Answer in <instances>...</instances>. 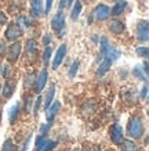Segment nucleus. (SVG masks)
Returning a JSON list of instances; mask_svg holds the SVG:
<instances>
[{
  "instance_id": "1",
  "label": "nucleus",
  "mask_w": 149,
  "mask_h": 151,
  "mask_svg": "<svg viewBox=\"0 0 149 151\" xmlns=\"http://www.w3.org/2000/svg\"><path fill=\"white\" fill-rule=\"evenodd\" d=\"M127 132L133 139H140L144 133V122L142 119L138 116H133L128 121V126H127Z\"/></svg>"
},
{
  "instance_id": "2",
  "label": "nucleus",
  "mask_w": 149,
  "mask_h": 151,
  "mask_svg": "<svg viewBox=\"0 0 149 151\" xmlns=\"http://www.w3.org/2000/svg\"><path fill=\"white\" fill-rule=\"evenodd\" d=\"M51 27L54 31L58 32V37L63 36V32H65V17L62 15V13L59 11L54 15V18L51 19Z\"/></svg>"
},
{
  "instance_id": "3",
  "label": "nucleus",
  "mask_w": 149,
  "mask_h": 151,
  "mask_svg": "<svg viewBox=\"0 0 149 151\" xmlns=\"http://www.w3.org/2000/svg\"><path fill=\"white\" fill-rule=\"evenodd\" d=\"M55 146H57V142L47 139L44 134L36 139V151H51L53 148H55Z\"/></svg>"
},
{
  "instance_id": "4",
  "label": "nucleus",
  "mask_w": 149,
  "mask_h": 151,
  "mask_svg": "<svg viewBox=\"0 0 149 151\" xmlns=\"http://www.w3.org/2000/svg\"><path fill=\"white\" fill-rule=\"evenodd\" d=\"M111 139L115 144H120V143L124 140V134H123V129L120 125L115 124L111 128Z\"/></svg>"
},
{
  "instance_id": "5",
  "label": "nucleus",
  "mask_w": 149,
  "mask_h": 151,
  "mask_svg": "<svg viewBox=\"0 0 149 151\" xmlns=\"http://www.w3.org/2000/svg\"><path fill=\"white\" fill-rule=\"evenodd\" d=\"M22 35V28L17 25V24H11L9 28H7V31H6V37L9 39V40H15V39H18L19 36Z\"/></svg>"
},
{
  "instance_id": "6",
  "label": "nucleus",
  "mask_w": 149,
  "mask_h": 151,
  "mask_svg": "<svg viewBox=\"0 0 149 151\" xmlns=\"http://www.w3.org/2000/svg\"><path fill=\"white\" fill-rule=\"evenodd\" d=\"M137 39L140 42H146L149 39V27L146 21L140 22V25L137 28Z\"/></svg>"
},
{
  "instance_id": "7",
  "label": "nucleus",
  "mask_w": 149,
  "mask_h": 151,
  "mask_svg": "<svg viewBox=\"0 0 149 151\" xmlns=\"http://www.w3.org/2000/svg\"><path fill=\"white\" fill-rule=\"evenodd\" d=\"M59 108H61V104H59V101H54V103H51V104L46 108V118H47V121L48 122H51V121H54V118L57 116V114H58Z\"/></svg>"
},
{
  "instance_id": "8",
  "label": "nucleus",
  "mask_w": 149,
  "mask_h": 151,
  "mask_svg": "<svg viewBox=\"0 0 149 151\" xmlns=\"http://www.w3.org/2000/svg\"><path fill=\"white\" fill-rule=\"evenodd\" d=\"M65 54H66V45H61V46L58 47L57 53H55V55H54V61H53V68L57 69L59 65H61V63L63 61V57H65Z\"/></svg>"
},
{
  "instance_id": "9",
  "label": "nucleus",
  "mask_w": 149,
  "mask_h": 151,
  "mask_svg": "<svg viewBox=\"0 0 149 151\" xmlns=\"http://www.w3.org/2000/svg\"><path fill=\"white\" fill-rule=\"evenodd\" d=\"M109 7L105 4H98V7L94 10V17L98 21H104V19H106L109 17Z\"/></svg>"
},
{
  "instance_id": "10",
  "label": "nucleus",
  "mask_w": 149,
  "mask_h": 151,
  "mask_svg": "<svg viewBox=\"0 0 149 151\" xmlns=\"http://www.w3.org/2000/svg\"><path fill=\"white\" fill-rule=\"evenodd\" d=\"M19 54H21V43H14V45H11L9 49V61H17L19 57Z\"/></svg>"
},
{
  "instance_id": "11",
  "label": "nucleus",
  "mask_w": 149,
  "mask_h": 151,
  "mask_svg": "<svg viewBox=\"0 0 149 151\" xmlns=\"http://www.w3.org/2000/svg\"><path fill=\"white\" fill-rule=\"evenodd\" d=\"M31 11L33 17H40L43 14V3H41V0H31Z\"/></svg>"
},
{
  "instance_id": "12",
  "label": "nucleus",
  "mask_w": 149,
  "mask_h": 151,
  "mask_svg": "<svg viewBox=\"0 0 149 151\" xmlns=\"http://www.w3.org/2000/svg\"><path fill=\"white\" fill-rule=\"evenodd\" d=\"M47 78H48V73L46 69H43L40 72V76L37 79V83H36V92L37 93H41V90L44 89L46 83H47Z\"/></svg>"
},
{
  "instance_id": "13",
  "label": "nucleus",
  "mask_w": 149,
  "mask_h": 151,
  "mask_svg": "<svg viewBox=\"0 0 149 151\" xmlns=\"http://www.w3.org/2000/svg\"><path fill=\"white\" fill-rule=\"evenodd\" d=\"M111 65H112V61H111L109 58H106V57H105L104 61H102V63H101V65H99L98 71H97V76H104L105 73H106V72L109 71Z\"/></svg>"
},
{
  "instance_id": "14",
  "label": "nucleus",
  "mask_w": 149,
  "mask_h": 151,
  "mask_svg": "<svg viewBox=\"0 0 149 151\" xmlns=\"http://www.w3.org/2000/svg\"><path fill=\"white\" fill-rule=\"evenodd\" d=\"M19 115V103H15V104L11 107L9 110V121L10 124H14L15 121H17V118H18Z\"/></svg>"
},
{
  "instance_id": "15",
  "label": "nucleus",
  "mask_w": 149,
  "mask_h": 151,
  "mask_svg": "<svg viewBox=\"0 0 149 151\" xmlns=\"http://www.w3.org/2000/svg\"><path fill=\"white\" fill-rule=\"evenodd\" d=\"M109 31L112 33L119 35V33H122L123 31H124V25H123V22H120V21H112V22L109 24Z\"/></svg>"
},
{
  "instance_id": "16",
  "label": "nucleus",
  "mask_w": 149,
  "mask_h": 151,
  "mask_svg": "<svg viewBox=\"0 0 149 151\" xmlns=\"http://www.w3.org/2000/svg\"><path fill=\"white\" fill-rule=\"evenodd\" d=\"M126 6H127V1L126 0H120V1H118L116 4H115V7L112 9V15H119V14H122L123 13V10L126 9Z\"/></svg>"
},
{
  "instance_id": "17",
  "label": "nucleus",
  "mask_w": 149,
  "mask_h": 151,
  "mask_svg": "<svg viewBox=\"0 0 149 151\" xmlns=\"http://www.w3.org/2000/svg\"><path fill=\"white\" fill-rule=\"evenodd\" d=\"M54 96H55V86L53 85V86H50L48 92H47V96H46V101H44V108H47L51 103H53V100H54Z\"/></svg>"
},
{
  "instance_id": "18",
  "label": "nucleus",
  "mask_w": 149,
  "mask_h": 151,
  "mask_svg": "<svg viewBox=\"0 0 149 151\" xmlns=\"http://www.w3.org/2000/svg\"><path fill=\"white\" fill-rule=\"evenodd\" d=\"M80 13H81V1H80V0H76V3H75L73 10H72V15H71L73 21H76V19L79 18Z\"/></svg>"
},
{
  "instance_id": "19",
  "label": "nucleus",
  "mask_w": 149,
  "mask_h": 151,
  "mask_svg": "<svg viewBox=\"0 0 149 151\" xmlns=\"http://www.w3.org/2000/svg\"><path fill=\"white\" fill-rule=\"evenodd\" d=\"M122 55V53L119 50H116V49H113V47H109V50H108V53H106V58H109L111 61H116V60L119 58Z\"/></svg>"
},
{
  "instance_id": "20",
  "label": "nucleus",
  "mask_w": 149,
  "mask_h": 151,
  "mask_svg": "<svg viewBox=\"0 0 149 151\" xmlns=\"http://www.w3.org/2000/svg\"><path fill=\"white\" fill-rule=\"evenodd\" d=\"M122 150L123 151H137V144L134 142H131V140H123L122 142Z\"/></svg>"
},
{
  "instance_id": "21",
  "label": "nucleus",
  "mask_w": 149,
  "mask_h": 151,
  "mask_svg": "<svg viewBox=\"0 0 149 151\" xmlns=\"http://www.w3.org/2000/svg\"><path fill=\"white\" fill-rule=\"evenodd\" d=\"M133 75H134V76H137V78L138 79H141V81H145V82H146V81H148V75H145V73H142V68H141L140 65H137L135 68L133 69Z\"/></svg>"
},
{
  "instance_id": "22",
  "label": "nucleus",
  "mask_w": 149,
  "mask_h": 151,
  "mask_svg": "<svg viewBox=\"0 0 149 151\" xmlns=\"http://www.w3.org/2000/svg\"><path fill=\"white\" fill-rule=\"evenodd\" d=\"M13 92H14V86L7 82L4 86H3V96H4L6 99H10V97L13 96Z\"/></svg>"
},
{
  "instance_id": "23",
  "label": "nucleus",
  "mask_w": 149,
  "mask_h": 151,
  "mask_svg": "<svg viewBox=\"0 0 149 151\" xmlns=\"http://www.w3.org/2000/svg\"><path fill=\"white\" fill-rule=\"evenodd\" d=\"M109 42L106 37H101V55H106V53H108L109 50Z\"/></svg>"
},
{
  "instance_id": "24",
  "label": "nucleus",
  "mask_w": 149,
  "mask_h": 151,
  "mask_svg": "<svg viewBox=\"0 0 149 151\" xmlns=\"http://www.w3.org/2000/svg\"><path fill=\"white\" fill-rule=\"evenodd\" d=\"M77 71H79V61H73L71 65V69H69V78H75Z\"/></svg>"
},
{
  "instance_id": "25",
  "label": "nucleus",
  "mask_w": 149,
  "mask_h": 151,
  "mask_svg": "<svg viewBox=\"0 0 149 151\" xmlns=\"http://www.w3.org/2000/svg\"><path fill=\"white\" fill-rule=\"evenodd\" d=\"M137 54L140 55V57H144V58H146V57L149 55V49L146 46L138 47V49H137Z\"/></svg>"
},
{
  "instance_id": "26",
  "label": "nucleus",
  "mask_w": 149,
  "mask_h": 151,
  "mask_svg": "<svg viewBox=\"0 0 149 151\" xmlns=\"http://www.w3.org/2000/svg\"><path fill=\"white\" fill-rule=\"evenodd\" d=\"M26 50H28V53H31L32 50L36 51V42L32 40V39L26 40Z\"/></svg>"
},
{
  "instance_id": "27",
  "label": "nucleus",
  "mask_w": 149,
  "mask_h": 151,
  "mask_svg": "<svg viewBox=\"0 0 149 151\" xmlns=\"http://www.w3.org/2000/svg\"><path fill=\"white\" fill-rule=\"evenodd\" d=\"M50 57H51V47L47 46V47H46V50H44V54H43V60H44L46 64H48Z\"/></svg>"
},
{
  "instance_id": "28",
  "label": "nucleus",
  "mask_w": 149,
  "mask_h": 151,
  "mask_svg": "<svg viewBox=\"0 0 149 151\" xmlns=\"http://www.w3.org/2000/svg\"><path fill=\"white\" fill-rule=\"evenodd\" d=\"M13 142H11V140H6L4 142V144H3V148H1V151H11L13 150Z\"/></svg>"
},
{
  "instance_id": "29",
  "label": "nucleus",
  "mask_w": 149,
  "mask_h": 151,
  "mask_svg": "<svg viewBox=\"0 0 149 151\" xmlns=\"http://www.w3.org/2000/svg\"><path fill=\"white\" fill-rule=\"evenodd\" d=\"M50 128H51V124H50V122H48V124H43L40 126V133L46 136V134H47V132L50 130Z\"/></svg>"
},
{
  "instance_id": "30",
  "label": "nucleus",
  "mask_w": 149,
  "mask_h": 151,
  "mask_svg": "<svg viewBox=\"0 0 149 151\" xmlns=\"http://www.w3.org/2000/svg\"><path fill=\"white\" fill-rule=\"evenodd\" d=\"M10 72H11L10 65H3V67H1V73H3V76H4V78H9Z\"/></svg>"
},
{
  "instance_id": "31",
  "label": "nucleus",
  "mask_w": 149,
  "mask_h": 151,
  "mask_svg": "<svg viewBox=\"0 0 149 151\" xmlns=\"http://www.w3.org/2000/svg\"><path fill=\"white\" fill-rule=\"evenodd\" d=\"M41 104V97H37L36 103H35V108H33V114L37 115V112H39V107H40Z\"/></svg>"
},
{
  "instance_id": "32",
  "label": "nucleus",
  "mask_w": 149,
  "mask_h": 151,
  "mask_svg": "<svg viewBox=\"0 0 149 151\" xmlns=\"http://www.w3.org/2000/svg\"><path fill=\"white\" fill-rule=\"evenodd\" d=\"M51 6H53V0H46V10L44 14H48L50 10H51Z\"/></svg>"
},
{
  "instance_id": "33",
  "label": "nucleus",
  "mask_w": 149,
  "mask_h": 151,
  "mask_svg": "<svg viewBox=\"0 0 149 151\" xmlns=\"http://www.w3.org/2000/svg\"><path fill=\"white\" fill-rule=\"evenodd\" d=\"M32 103H33V101H32L31 97H26V108H25V111H26V112H31V110H32Z\"/></svg>"
},
{
  "instance_id": "34",
  "label": "nucleus",
  "mask_w": 149,
  "mask_h": 151,
  "mask_svg": "<svg viewBox=\"0 0 149 151\" xmlns=\"http://www.w3.org/2000/svg\"><path fill=\"white\" fill-rule=\"evenodd\" d=\"M33 82H35V75H29V76L26 78V82L25 83H26V86H31Z\"/></svg>"
},
{
  "instance_id": "35",
  "label": "nucleus",
  "mask_w": 149,
  "mask_h": 151,
  "mask_svg": "<svg viewBox=\"0 0 149 151\" xmlns=\"http://www.w3.org/2000/svg\"><path fill=\"white\" fill-rule=\"evenodd\" d=\"M7 24V17L4 15V13H0V25Z\"/></svg>"
},
{
  "instance_id": "36",
  "label": "nucleus",
  "mask_w": 149,
  "mask_h": 151,
  "mask_svg": "<svg viewBox=\"0 0 149 151\" xmlns=\"http://www.w3.org/2000/svg\"><path fill=\"white\" fill-rule=\"evenodd\" d=\"M146 94H148V86H145L142 90H141V99H145L146 97Z\"/></svg>"
},
{
  "instance_id": "37",
  "label": "nucleus",
  "mask_w": 149,
  "mask_h": 151,
  "mask_svg": "<svg viewBox=\"0 0 149 151\" xmlns=\"http://www.w3.org/2000/svg\"><path fill=\"white\" fill-rule=\"evenodd\" d=\"M50 42H51V36H50V35H46L44 36V45L46 46H48Z\"/></svg>"
},
{
  "instance_id": "38",
  "label": "nucleus",
  "mask_w": 149,
  "mask_h": 151,
  "mask_svg": "<svg viewBox=\"0 0 149 151\" xmlns=\"http://www.w3.org/2000/svg\"><path fill=\"white\" fill-rule=\"evenodd\" d=\"M4 54V43L3 42H0V55Z\"/></svg>"
},
{
  "instance_id": "39",
  "label": "nucleus",
  "mask_w": 149,
  "mask_h": 151,
  "mask_svg": "<svg viewBox=\"0 0 149 151\" xmlns=\"http://www.w3.org/2000/svg\"><path fill=\"white\" fill-rule=\"evenodd\" d=\"M73 1H75V0H66V7H69V6H72Z\"/></svg>"
},
{
  "instance_id": "40",
  "label": "nucleus",
  "mask_w": 149,
  "mask_h": 151,
  "mask_svg": "<svg viewBox=\"0 0 149 151\" xmlns=\"http://www.w3.org/2000/svg\"><path fill=\"white\" fill-rule=\"evenodd\" d=\"M11 151H17V150H15V147H13V150H11Z\"/></svg>"
}]
</instances>
